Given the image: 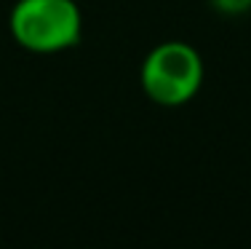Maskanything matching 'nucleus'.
Segmentation results:
<instances>
[{"mask_svg": "<svg viewBox=\"0 0 251 249\" xmlns=\"http://www.w3.org/2000/svg\"><path fill=\"white\" fill-rule=\"evenodd\" d=\"M11 38L32 54H59L80 43L83 14L75 0H19L8 16Z\"/></svg>", "mask_w": 251, "mask_h": 249, "instance_id": "nucleus-1", "label": "nucleus"}, {"mask_svg": "<svg viewBox=\"0 0 251 249\" xmlns=\"http://www.w3.org/2000/svg\"><path fill=\"white\" fill-rule=\"evenodd\" d=\"M142 91L160 108H182L203 83V59L190 43L169 40L155 46L142 62Z\"/></svg>", "mask_w": 251, "mask_h": 249, "instance_id": "nucleus-2", "label": "nucleus"}, {"mask_svg": "<svg viewBox=\"0 0 251 249\" xmlns=\"http://www.w3.org/2000/svg\"><path fill=\"white\" fill-rule=\"evenodd\" d=\"M211 5L225 16H241L251 11V0H211Z\"/></svg>", "mask_w": 251, "mask_h": 249, "instance_id": "nucleus-3", "label": "nucleus"}]
</instances>
